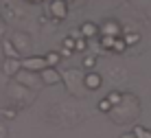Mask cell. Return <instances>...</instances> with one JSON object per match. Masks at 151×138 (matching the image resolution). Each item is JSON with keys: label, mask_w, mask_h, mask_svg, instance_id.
<instances>
[{"label": "cell", "mask_w": 151, "mask_h": 138, "mask_svg": "<svg viewBox=\"0 0 151 138\" xmlns=\"http://www.w3.org/2000/svg\"><path fill=\"white\" fill-rule=\"evenodd\" d=\"M20 64H22V68H24V70H44V68H48V66H46V59H44V57H29V59H20Z\"/></svg>", "instance_id": "6da1fadb"}, {"label": "cell", "mask_w": 151, "mask_h": 138, "mask_svg": "<svg viewBox=\"0 0 151 138\" xmlns=\"http://www.w3.org/2000/svg\"><path fill=\"white\" fill-rule=\"evenodd\" d=\"M112 108H114V105H112V103H110V101H107V99L99 101V110H101V112H110Z\"/></svg>", "instance_id": "8fae6325"}, {"label": "cell", "mask_w": 151, "mask_h": 138, "mask_svg": "<svg viewBox=\"0 0 151 138\" xmlns=\"http://www.w3.org/2000/svg\"><path fill=\"white\" fill-rule=\"evenodd\" d=\"M40 75H42V81H44L46 86H57V83L61 81L59 72H57L55 68H44V70H42Z\"/></svg>", "instance_id": "7a4b0ae2"}, {"label": "cell", "mask_w": 151, "mask_h": 138, "mask_svg": "<svg viewBox=\"0 0 151 138\" xmlns=\"http://www.w3.org/2000/svg\"><path fill=\"white\" fill-rule=\"evenodd\" d=\"M86 66L92 68V66H94V59H92V57H88V59H86Z\"/></svg>", "instance_id": "e0dca14e"}, {"label": "cell", "mask_w": 151, "mask_h": 138, "mask_svg": "<svg viewBox=\"0 0 151 138\" xmlns=\"http://www.w3.org/2000/svg\"><path fill=\"white\" fill-rule=\"evenodd\" d=\"M138 40H140L138 33H129V35H125V38H123L125 44H134V42H138Z\"/></svg>", "instance_id": "7c38bea8"}, {"label": "cell", "mask_w": 151, "mask_h": 138, "mask_svg": "<svg viewBox=\"0 0 151 138\" xmlns=\"http://www.w3.org/2000/svg\"><path fill=\"white\" fill-rule=\"evenodd\" d=\"M50 11H53L55 18H66V11H68V7H66L64 0H53V4H50Z\"/></svg>", "instance_id": "277c9868"}, {"label": "cell", "mask_w": 151, "mask_h": 138, "mask_svg": "<svg viewBox=\"0 0 151 138\" xmlns=\"http://www.w3.org/2000/svg\"><path fill=\"white\" fill-rule=\"evenodd\" d=\"M123 138H134V136H123Z\"/></svg>", "instance_id": "d6986e66"}, {"label": "cell", "mask_w": 151, "mask_h": 138, "mask_svg": "<svg viewBox=\"0 0 151 138\" xmlns=\"http://www.w3.org/2000/svg\"><path fill=\"white\" fill-rule=\"evenodd\" d=\"M103 46H114V38H103Z\"/></svg>", "instance_id": "2e32d148"}, {"label": "cell", "mask_w": 151, "mask_h": 138, "mask_svg": "<svg viewBox=\"0 0 151 138\" xmlns=\"http://www.w3.org/2000/svg\"><path fill=\"white\" fill-rule=\"evenodd\" d=\"M44 59H46V66H48V68H55L57 61H59V55H57V53H50V55L44 57Z\"/></svg>", "instance_id": "9c48e42d"}, {"label": "cell", "mask_w": 151, "mask_h": 138, "mask_svg": "<svg viewBox=\"0 0 151 138\" xmlns=\"http://www.w3.org/2000/svg\"><path fill=\"white\" fill-rule=\"evenodd\" d=\"M2 48H4V55H7V59H20V53L15 51V46H13L9 40L2 42Z\"/></svg>", "instance_id": "52a82bcc"}, {"label": "cell", "mask_w": 151, "mask_h": 138, "mask_svg": "<svg viewBox=\"0 0 151 138\" xmlns=\"http://www.w3.org/2000/svg\"><path fill=\"white\" fill-rule=\"evenodd\" d=\"M134 136L136 138H151V131L142 129V127H136V129H134Z\"/></svg>", "instance_id": "30bf717a"}, {"label": "cell", "mask_w": 151, "mask_h": 138, "mask_svg": "<svg viewBox=\"0 0 151 138\" xmlns=\"http://www.w3.org/2000/svg\"><path fill=\"white\" fill-rule=\"evenodd\" d=\"M81 48L86 51V40L79 38V40H75V51H81Z\"/></svg>", "instance_id": "9a60e30c"}, {"label": "cell", "mask_w": 151, "mask_h": 138, "mask_svg": "<svg viewBox=\"0 0 151 138\" xmlns=\"http://www.w3.org/2000/svg\"><path fill=\"white\" fill-rule=\"evenodd\" d=\"M83 83H86L90 90H96L99 86H101V77L96 75V72H88L86 75V79H83Z\"/></svg>", "instance_id": "8992f818"}, {"label": "cell", "mask_w": 151, "mask_h": 138, "mask_svg": "<svg viewBox=\"0 0 151 138\" xmlns=\"http://www.w3.org/2000/svg\"><path fill=\"white\" fill-rule=\"evenodd\" d=\"M121 94H118V92H110V97H107V101H110V103L112 105H116V103H121Z\"/></svg>", "instance_id": "4fadbf2b"}, {"label": "cell", "mask_w": 151, "mask_h": 138, "mask_svg": "<svg viewBox=\"0 0 151 138\" xmlns=\"http://www.w3.org/2000/svg\"><path fill=\"white\" fill-rule=\"evenodd\" d=\"M22 68V64H20V59H7L4 61V66H2V70H4V75H15V72Z\"/></svg>", "instance_id": "5b68a950"}, {"label": "cell", "mask_w": 151, "mask_h": 138, "mask_svg": "<svg viewBox=\"0 0 151 138\" xmlns=\"http://www.w3.org/2000/svg\"><path fill=\"white\" fill-rule=\"evenodd\" d=\"M99 33H103L105 38H114L116 40L118 35H121V26H118L116 22H107V24H103L101 29H99Z\"/></svg>", "instance_id": "3957f363"}, {"label": "cell", "mask_w": 151, "mask_h": 138, "mask_svg": "<svg viewBox=\"0 0 151 138\" xmlns=\"http://www.w3.org/2000/svg\"><path fill=\"white\" fill-rule=\"evenodd\" d=\"M125 46H127V44H125V42H123V40H118V38H116V40H114V46H112V48H114V51H118V53H121V51H125Z\"/></svg>", "instance_id": "5bb4252c"}, {"label": "cell", "mask_w": 151, "mask_h": 138, "mask_svg": "<svg viewBox=\"0 0 151 138\" xmlns=\"http://www.w3.org/2000/svg\"><path fill=\"white\" fill-rule=\"evenodd\" d=\"M99 33V26L94 22H86V24H81V35L83 38H94V35Z\"/></svg>", "instance_id": "ba28073f"}, {"label": "cell", "mask_w": 151, "mask_h": 138, "mask_svg": "<svg viewBox=\"0 0 151 138\" xmlns=\"http://www.w3.org/2000/svg\"><path fill=\"white\" fill-rule=\"evenodd\" d=\"M29 2H40V0H29Z\"/></svg>", "instance_id": "ac0fdd59"}]
</instances>
